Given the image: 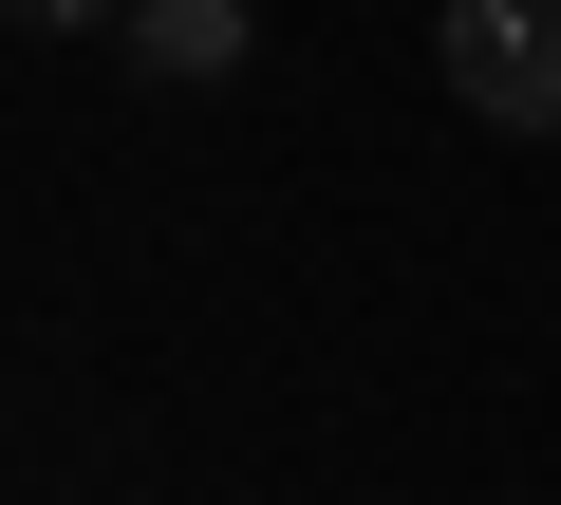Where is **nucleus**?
I'll list each match as a JSON object with an SVG mask.
<instances>
[{
	"instance_id": "f03ea898",
	"label": "nucleus",
	"mask_w": 561,
	"mask_h": 505,
	"mask_svg": "<svg viewBox=\"0 0 561 505\" xmlns=\"http://www.w3.org/2000/svg\"><path fill=\"white\" fill-rule=\"evenodd\" d=\"M113 57H131L150 94H225V76L262 57V0H131V20H113Z\"/></svg>"
},
{
	"instance_id": "f257e3e1",
	"label": "nucleus",
	"mask_w": 561,
	"mask_h": 505,
	"mask_svg": "<svg viewBox=\"0 0 561 505\" xmlns=\"http://www.w3.org/2000/svg\"><path fill=\"white\" fill-rule=\"evenodd\" d=\"M431 76L486 131H561V0H449V20H431Z\"/></svg>"
},
{
	"instance_id": "7ed1b4c3",
	"label": "nucleus",
	"mask_w": 561,
	"mask_h": 505,
	"mask_svg": "<svg viewBox=\"0 0 561 505\" xmlns=\"http://www.w3.org/2000/svg\"><path fill=\"white\" fill-rule=\"evenodd\" d=\"M20 20H38V38H76V20H131V0H20Z\"/></svg>"
}]
</instances>
